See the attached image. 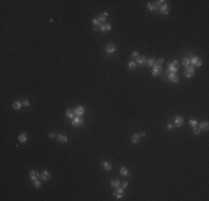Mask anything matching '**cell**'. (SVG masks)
I'll return each mask as SVG.
<instances>
[{"mask_svg":"<svg viewBox=\"0 0 209 201\" xmlns=\"http://www.w3.org/2000/svg\"><path fill=\"white\" fill-rule=\"evenodd\" d=\"M199 129H200V130H204V131H208V129H209V123H208V121H205V122H201V123H199Z\"/></svg>","mask_w":209,"mask_h":201,"instance_id":"ac0fdd59","label":"cell"},{"mask_svg":"<svg viewBox=\"0 0 209 201\" xmlns=\"http://www.w3.org/2000/svg\"><path fill=\"white\" fill-rule=\"evenodd\" d=\"M195 75V67H193L191 65L187 66L186 67V70H185V76L187 78H191Z\"/></svg>","mask_w":209,"mask_h":201,"instance_id":"5b68a950","label":"cell"},{"mask_svg":"<svg viewBox=\"0 0 209 201\" xmlns=\"http://www.w3.org/2000/svg\"><path fill=\"white\" fill-rule=\"evenodd\" d=\"M110 185H111L112 188L120 187V180H118V179H112V180L110 181Z\"/></svg>","mask_w":209,"mask_h":201,"instance_id":"ffe728a7","label":"cell"},{"mask_svg":"<svg viewBox=\"0 0 209 201\" xmlns=\"http://www.w3.org/2000/svg\"><path fill=\"white\" fill-rule=\"evenodd\" d=\"M29 178L31 179L32 181H36V180H39L40 178H41V174H40L39 172H37V171H30L29 172Z\"/></svg>","mask_w":209,"mask_h":201,"instance_id":"ba28073f","label":"cell"},{"mask_svg":"<svg viewBox=\"0 0 209 201\" xmlns=\"http://www.w3.org/2000/svg\"><path fill=\"white\" fill-rule=\"evenodd\" d=\"M12 106H14V108H15V110L19 111V110H20V108H21V106H22V103H21L20 100H16V102H15V103H14V105H12Z\"/></svg>","mask_w":209,"mask_h":201,"instance_id":"cb8c5ba5","label":"cell"},{"mask_svg":"<svg viewBox=\"0 0 209 201\" xmlns=\"http://www.w3.org/2000/svg\"><path fill=\"white\" fill-rule=\"evenodd\" d=\"M22 104H23L25 106H29V105H30V103H29V100H23Z\"/></svg>","mask_w":209,"mask_h":201,"instance_id":"e575fe53","label":"cell"},{"mask_svg":"<svg viewBox=\"0 0 209 201\" xmlns=\"http://www.w3.org/2000/svg\"><path fill=\"white\" fill-rule=\"evenodd\" d=\"M123 190H125V189H123V188H122V187H118V188H117V190H116V191H115V192H114V194H115V193H119V194H123Z\"/></svg>","mask_w":209,"mask_h":201,"instance_id":"83f0119b","label":"cell"},{"mask_svg":"<svg viewBox=\"0 0 209 201\" xmlns=\"http://www.w3.org/2000/svg\"><path fill=\"white\" fill-rule=\"evenodd\" d=\"M101 165H102V168H104L106 171H110V170L112 169V168H111V165H110V163H109V162H107V161L102 162Z\"/></svg>","mask_w":209,"mask_h":201,"instance_id":"7402d4cb","label":"cell"},{"mask_svg":"<svg viewBox=\"0 0 209 201\" xmlns=\"http://www.w3.org/2000/svg\"><path fill=\"white\" fill-rule=\"evenodd\" d=\"M189 124H190L193 127H196L198 125V122L196 120H189Z\"/></svg>","mask_w":209,"mask_h":201,"instance_id":"4dcf8cb0","label":"cell"},{"mask_svg":"<svg viewBox=\"0 0 209 201\" xmlns=\"http://www.w3.org/2000/svg\"><path fill=\"white\" fill-rule=\"evenodd\" d=\"M18 140L20 141L21 143H26L27 142V140H28V135H27V133H20V135L18 136Z\"/></svg>","mask_w":209,"mask_h":201,"instance_id":"d6986e66","label":"cell"},{"mask_svg":"<svg viewBox=\"0 0 209 201\" xmlns=\"http://www.w3.org/2000/svg\"><path fill=\"white\" fill-rule=\"evenodd\" d=\"M50 178H51V173L49 172L48 170L42 171V173H41V180L42 181H48Z\"/></svg>","mask_w":209,"mask_h":201,"instance_id":"8fae6325","label":"cell"},{"mask_svg":"<svg viewBox=\"0 0 209 201\" xmlns=\"http://www.w3.org/2000/svg\"><path fill=\"white\" fill-rule=\"evenodd\" d=\"M92 23L95 25V27H99V25H100L101 22L99 21V19H98V18H93V19H92Z\"/></svg>","mask_w":209,"mask_h":201,"instance_id":"f546056e","label":"cell"},{"mask_svg":"<svg viewBox=\"0 0 209 201\" xmlns=\"http://www.w3.org/2000/svg\"><path fill=\"white\" fill-rule=\"evenodd\" d=\"M74 113H75V116H84L85 113H86V110H85L84 106L79 105L77 106L76 108H74Z\"/></svg>","mask_w":209,"mask_h":201,"instance_id":"277c9868","label":"cell"},{"mask_svg":"<svg viewBox=\"0 0 209 201\" xmlns=\"http://www.w3.org/2000/svg\"><path fill=\"white\" fill-rule=\"evenodd\" d=\"M182 124H184V117L180 116V115L175 117V125H176L177 127L182 126Z\"/></svg>","mask_w":209,"mask_h":201,"instance_id":"30bf717a","label":"cell"},{"mask_svg":"<svg viewBox=\"0 0 209 201\" xmlns=\"http://www.w3.org/2000/svg\"><path fill=\"white\" fill-rule=\"evenodd\" d=\"M98 28H99V30L102 31V33H108V31H110V29H111V25H110V23H100Z\"/></svg>","mask_w":209,"mask_h":201,"instance_id":"8992f818","label":"cell"},{"mask_svg":"<svg viewBox=\"0 0 209 201\" xmlns=\"http://www.w3.org/2000/svg\"><path fill=\"white\" fill-rule=\"evenodd\" d=\"M71 123H72L74 126L79 127L84 124V119H82V116H75L74 119L71 120Z\"/></svg>","mask_w":209,"mask_h":201,"instance_id":"7a4b0ae2","label":"cell"},{"mask_svg":"<svg viewBox=\"0 0 209 201\" xmlns=\"http://www.w3.org/2000/svg\"><path fill=\"white\" fill-rule=\"evenodd\" d=\"M66 116L68 117V119L72 120L75 117V113H74V110H71V108H68L67 111H66Z\"/></svg>","mask_w":209,"mask_h":201,"instance_id":"44dd1931","label":"cell"},{"mask_svg":"<svg viewBox=\"0 0 209 201\" xmlns=\"http://www.w3.org/2000/svg\"><path fill=\"white\" fill-rule=\"evenodd\" d=\"M127 185H128V182H127V181H125V182L122 183V188H123V189H125V188L127 187Z\"/></svg>","mask_w":209,"mask_h":201,"instance_id":"ab89813d","label":"cell"},{"mask_svg":"<svg viewBox=\"0 0 209 201\" xmlns=\"http://www.w3.org/2000/svg\"><path fill=\"white\" fill-rule=\"evenodd\" d=\"M49 138H50V139H54V138H56V134H55L54 132H50V133H49Z\"/></svg>","mask_w":209,"mask_h":201,"instance_id":"74e56055","label":"cell"},{"mask_svg":"<svg viewBox=\"0 0 209 201\" xmlns=\"http://www.w3.org/2000/svg\"><path fill=\"white\" fill-rule=\"evenodd\" d=\"M136 61H129V64H128V67L130 68V69H135L136 68Z\"/></svg>","mask_w":209,"mask_h":201,"instance_id":"f1b7e54d","label":"cell"},{"mask_svg":"<svg viewBox=\"0 0 209 201\" xmlns=\"http://www.w3.org/2000/svg\"><path fill=\"white\" fill-rule=\"evenodd\" d=\"M147 7H148V9L150 10V11H153V10L158 9V8L156 7V5H155V3H151V2H148V5H147Z\"/></svg>","mask_w":209,"mask_h":201,"instance_id":"484cf974","label":"cell"},{"mask_svg":"<svg viewBox=\"0 0 209 201\" xmlns=\"http://www.w3.org/2000/svg\"><path fill=\"white\" fill-rule=\"evenodd\" d=\"M147 63V57L146 56H138L137 57V60H136V64H138V65H140V66H142V65H145V64Z\"/></svg>","mask_w":209,"mask_h":201,"instance_id":"4fadbf2b","label":"cell"},{"mask_svg":"<svg viewBox=\"0 0 209 201\" xmlns=\"http://www.w3.org/2000/svg\"><path fill=\"white\" fill-rule=\"evenodd\" d=\"M147 64H148V66H150V67H153V66L156 65V59L155 58L147 59Z\"/></svg>","mask_w":209,"mask_h":201,"instance_id":"d4e9b609","label":"cell"},{"mask_svg":"<svg viewBox=\"0 0 209 201\" xmlns=\"http://www.w3.org/2000/svg\"><path fill=\"white\" fill-rule=\"evenodd\" d=\"M115 52H116V45L114 42H109L107 45V47H106V53L109 55H112Z\"/></svg>","mask_w":209,"mask_h":201,"instance_id":"52a82bcc","label":"cell"},{"mask_svg":"<svg viewBox=\"0 0 209 201\" xmlns=\"http://www.w3.org/2000/svg\"><path fill=\"white\" fill-rule=\"evenodd\" d=\"M182 65H184L185 67L189 66V65H190V59H189V58H184V59H182Z\"/></svg>","mask_w":209,"mask_h":201,"instance_id":"4316f807","label":"cell"},{"mask_svg":"<svg viewBox=\"0 0 209 201\" xmlns=\"http://www.w3.org/2000/svg\"><path fill=\"white\" fill-rule=\"evenodd\" d=\"M177 65H178V61L175 59V60H172L171 63L168 64V73H177L178 72V67H177Z\"/></svg>","mask_w":209,"mask_h":201,"instance_id":"3957f363","label":"cell"},{"mask_svg":"<svg viewBox=\"0 0 209 201\" xmlns=\"http://www.w3.org/2000/svg\"><path fill=\"white\" fill-rule=\"evenodd\" d=\"M107 17H108V12H102V14H100L99 16H98V19H99V21L101 23H104V21L107 20Z\"/></svg>","mask_w":209,"mask_h":201,"instance_id":"2e32d148","label":"cell"},{"mask_svg":"<svg viewBox=\"0 0 209 201\" xmlns=\"http://www.w3.org/2000/svg\"><path fill=\"white\" fill-rule=\"evenodd\" d=\"M200 131H201V130H200L199 127H194V129H193V132L195 134H197V135H198V134H200Z\"/></svg>","mask_w":209,"mask_h":201,"instance_id":"836d02e7","label":"cell"},{"mask_svg":"<svg viewBox=\"0 0 209 201\" xmlns=\"http://www.w3.org/2000/svg\"><path fill=\"white\" fill-rule=\"evenodd\" d=\"M120 174L121 175H125V177H128L129 174V171H128V169L126 168V166H122V168H120Z\"/></svg>","mask_w":209,"mask_h":201,"instance_id":"603a6c76","label":"cell"},{"mask_svg":"<svg viewBox=\"0 0 209 201\" xmlns=\"http://www.w3.org/2000/svg\"><path fill=\"white\" fill-rule=\"evenodd\" d=\"M167 130H169V131L174 130V125H172V124H168V125H167Z\"/></svg>","mask_w":209,"mask_h":201,"instance_id":"8d00e7d4","label":"cell"},{"mask_svg":"<svg viewBox=\"0 0 209 201\" xmlns=\"http://www.w3.org/2000/svg\"><path fill=\"white\" fill-rule=\"evenodd\" d=\"M168 80L172 83H177L179 80V77L176 73H168Z\"/></svg>","mask_w":209,"mask_h":201,"instance_id":"9c48e42d","label":"cell"},{"mask_svg":"<svg viewBox=\"0 0 209 201\" xmlns=\"http://www.w3.org/2000/svg\"><path fill=\"white\" fill-rule=\"evenodd\" d=\"M131 55H133V57H135V58H137V57L139 56V54H138V52H136V50H134V52H133V54H131Z\"/></svg>","mask_w":209,"mask_h":201,"instance_id":"d590c367","label":"cell"},{"mask_svg":"<svg viewBox=\"0 0 209 201\" xmlns=\"http://www.w3.org/2000/svg\"><path fill=\"white\" fill-rule=\"evenodd\" d=\"M57 140H58V142L66 143L68 141V136L66 134H59V135H57Z\"/></svg>","mask_w":209,"mask_h":201,"instance_id":"e0dca14e","label":"cell"},{"mask_svg":"<svg viewBox=\"0 0 209 201\" xmlns=\"http://www.w3.org/2000/svg\"><path fill=\"white\" fill-rule=\"evenodd\" d=\"M159 10H160V14H163V15L169 14V7H168V5H166V3H164V5L159 8Z\"/></svg>","mask_w":209,"mask_h":201,"instance_id":"9a60e30c","label":"cell"},{"mask_svg":"<svg viewBox=\"0 0 209 201\" xmlns=\"http://www.w3.org/2000/svg\"><path fill=\"white\" fill-rule=\"evenodd\" d=\"M141 138H142L141 134L136 133V134H134V135L131 136V142H133L134 144H137V143L140 141V139H141Z\"/></svg>","mask_w":209,"mask_h":201,"instance_id":"5bb4252c","label":"cell"},{"mask_svg":"<svg viewBox=\"0 0 209 201\" xmlns=\"http://www.w3.org/2000/svg\"><path fill=\"white\" fill-rule=\"evenodd\" d=\"M161 66H158V65H155L152 67V75L153 76H158V75L161 74Z\"/></svg>","mask_w":209,"mask_h":201,"instance_id":"7c38bea8","label":"cell"},{"mask_svg":"<svg viewBox=\"0 0 209 201\" xmlns=\"http://www.w3.org/2000/svg\"><path fill=\"white\" fill-rule=\"evenodd\" d=\"M33 185H35L36 188H40L41 187V181H39V180L33 181Z\"/></svg>","mask_w":209,"mask_h":201,"instance_id":"1f68e13d","label":"cell"},{"mask_svg":"<svg viewBox=\"0 0 209 201\" xmlns=\"http://www.w3.org/2000/svg\"><path fill=\"white\" fill-rule=\"evenodd\" d=\"M189 59H190V65L193 67H200L202 65V60L198 56H194L193 58H189Z\"/></svg>","mask_w":209,"mask_h":201,"instance_id":"6da1fadb","label":"cell"},{"mask_svg":"<svg viewBox=\"0 0 209 201\" xmlns=\"http://www.w3.org/2000/svg\"><path fill=\"white\" fill-rule=\"evenodd\" d=\"M164 61H165V59H164V58H159L158 60H156V65L161 66V64H164Z\"/></svg>","mask_w":209,"mask_h":201,"instance_id":"d6a6232c","label":"cell"},{"mask_svg":"<svg viewBox=\"0 0 209 201\" xmlns=\"http://www.w3.org/2000/svg\"><path fill=\"white\" fill-rule=\"evenodd\" d=\"M114 196H115V197H116V198H117V199H121V198H122V196H123V194H119V193H115V194H114Z\"/></svg>","mask_w":209,"mask_h":201,"instance_id":"f35d334b","label":"cell"}]
</instances>
